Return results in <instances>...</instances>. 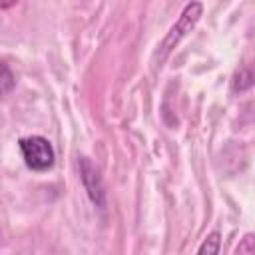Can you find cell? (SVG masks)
Here are the masks:
<instances>
[{
  "mask_svg": "<svg viewBox=\"0 0 255 255\" xmlns=\"http://www.w3.org/2000/svg\"><path fill=\"white\" fill-rule=\"evenodd\" d=\"M14 86H16V78H14L12 70L0 62V96L10 94L14 90Z\"/></svg>",
  "mask_w": 255,
  "mask_h": 255,
  "instance_id": "5b68a950",
  "label": "cell"
},
{
  "mask_svg": "<svg viewBox=\"0 0 255 255\" xmlns=\"http://www.w3.org/2000/svg\"><path fill=\"white\" fill-rule=\"evenodd\" d=\"M219 245H221V237L217 231H211L199 245L197 255H219Z\"/></svg>",
  "mask_w": 255,
  "mask_h": 255,
  "instance_id": "277c9868",
  "label": "cell"
},
{
  "mask_svg": "<svg viewBox=\"0 0 255 255\" xmlns=\"http://www.w3.org/2000/svg\"><path fill=\"white\" fill-rule=\"evenodd\" d=\"M20 151H22V157L26 161V165L34 171H46L54 165V159H56V153H54V147L52 143L42 137V135H28V137H22L20 141Z\"/></svg>",
  "mask_w": 255,
  "mask_h": 255,
  "instance_id": "6da1fadb",
  "label": "cell"
},
{
  "mask_svg": "<svg viewBox=\"0 0 255 255\" xmlns=\"http://www.w3.org/2000/svg\"><path fill=\"white\" fill-rule=\"evenodd\" d=\"M253 253H255V237H253V233H247L239 241V245H237L233 255H253Z\"/></svg>",
  "mask_w": 255,
  "mask_h": 255,
  "instance_id": "8992f818",
  "label": "cell"
},
{
  "mask_svg": "<svg viewBox=\"0 0 255 255\" xmlns=\"http://www.w3.org/2000/svg\"><path fill=\"white\" fill-rule=\"evenodd\" d=\"M80 175H82V181H84V187H86L90 199L98 207H104V185H102V179H100L96 167L86 157L80 159Z\"/></svg>",
  "mask_w": 255,
  "mask_h": 255,
  "instance_id": "3957f363",
  "label": "cell"
},
{
  "mask_svg": "<svg viewBox=\"0 0 255 255\" xmlns=\"http://www.w3.org/2000/svg\"><path fill=\"white\" fill-rule=\"evenodd\" d=\"M201 10H203V6L199 4V2H191V4H187L185 8H183V12H181V16H179V20L171 26V30L167 32V36H165V40L161 42V58H165L175 46H177V42L195 26V22L199 20V16H201Z\"/></svg>",
  "mask_w": 255,
  "mask_h": 255,
  "instance_id": "7a4b0ae2",
  "label": "cell"
}]
</instances>
